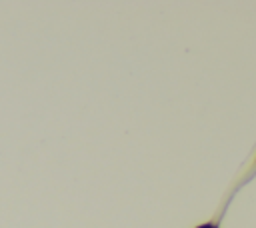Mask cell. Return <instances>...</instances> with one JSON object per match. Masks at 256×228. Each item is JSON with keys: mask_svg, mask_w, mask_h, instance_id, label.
<instances>
[{"mask_svg": "<svg viewBox=\"0 0 256 228\" xmlns=\"http://www.w3.org/2000/svg\"><path fill=\"white\" fill-rule=\"evenodd\" d=\"M254 174H256V166H254V168H252V170H250V172H248V174H246V176H244V178L240 180V184H236V186H234V188L230 190V196H228V200H226V202L222 204V208H220V214H222V212L226 210V206H228V202L232 200L234 192H236V190H238V188H240V186H242L244 182H248V180H250V178H252ZM220 214L216 216V220H212V222H206V224H200V226H196V228H218V224H220Z\"/></svg>", "mask_w": 256, "mask_h": 228, "instance_id": "obj_1", "label": "cell"}]
</instances>
